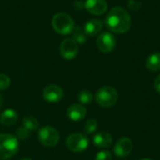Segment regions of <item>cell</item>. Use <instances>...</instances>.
Wrapping results in <instances>:
<instances>
[{"mask_svg":"<svg viewBox=\"0 0 160 160\" xmlns=\"http://www.w3.org/2000/svg\"><path fill=\"white\" fill-rule=\"evenodd\" d=\"M102 26H103V23L100 20L92 19L85 22L84 27H83V32H84L85 36L95 37L101 31Z\"/></svg>","mask_w":160,"mask_h":160,"instance_id":"5bb4252c","label":"cell"},{"mask_svg":"<svg viewBox=\"0 0 160 160\" xmlns=\"http://www.w3.org/2000/svg\"><path fill=\"white\" fill-rule=\"evenodd\" d=\"M19 150V142L11 134H0V160L11 158Z\"/></svg>","mask_w":160,"mask_h":160,"instance_id":"7a4b0ae2","label":"cell"},{"mask_svg":"<svg viewBox=\"0 0 160 160\" xmlns=\"http://www.w3.org/2000/svg\"><path fill=\"white\" fill-rule=\"evenodd\" d=\"M21 160H33L32 158H22Z\"/></svg>","mask_w":160,"mask_h":160,"instance_id":"484cf974","label":"cell"},{"mask_svg":"<svg viewBox=\"0 0 160 160\" xmlns=\"http://www.w3.org/2000/svg\"><path fill=\"white\" fill-rule=\"evenodd\" d=\"M22 127L27 128L30 131L37 130L39 127L38 119L32 115H25L22 119Z\"/></svg>","mask_w":160,"mask_h":160,"instance_id":"e0dca14e","label":"cell"},{"mask_svg":"<svg viewBox=\"0 0 160 160\" xmlns=\"http://www.w3.org/2000/svg\"><path fill=\"white\" fill-rule=\"evenodd\" d=\"M86 109L82 104H73L67 111V116L71 121H81L86 116Z\"/></svg>","mask_w":160,"mask_h":160,"instance_id":"4fadbf2b","label":"cell"},{"mask_svg":"<svg viewBox=\"0 0 160 160\" xmlns=\"http://www.w3.org/2000/svg\"><path fill=\"white\" fill-rule=\"evenodd\" d=\"M95 160H112V157L109 151H100L97 154Z\"/></svg>","mask_w":160,"mask_h":160,"instance_id":"603a6c76","label":"cell"},{"mask_svg":"<svg viewBox=\"0 0 160 160\" xmlns=\"http://www.w3.org/2000/svg\"><path fill=\"white\" fill-rule=\"evenodd\" d=\"M64 96L63 89L57 84H50L47 85L42 92L43 98L50 103H56L62 99Z\"/></svg>","mask_w":160,"mask_h":160,"instance_id":"9c48e42d","label":"cell"},{"mask_svg":"<svg viewBox=\"0 0 160 160\" xmlns=\"http://www.w3.org/2000/svg\"><path fill=\"white\" fill-rule=\"evenodd\" d=\"M155 89L160 95V75H158L155 80Z\"/></svg>","mask_w":160,"mask_h":160,"instance_id":"cb8c5ba5","label":"cell"},{"mask_svg":"<svg viewBox=\"0 0 160 160\" xmlns=\"http://www.w3.org/2000/svg\"><path fill=\"white\" fill-rule=\"evenodd\" d=\"M2 103H3V98H2V96H1V94H0V108H1V106H2Z\"/></svg>","mask_w":160,"mask_h":160,"instance_id":"d4e9b609","label":"cell"},{"mask_svg":"<svg viewBox=\"0 0 160 160\" xmlns=\"http://www.w3.org/2000/svg\"><path fill=\"white\" fill-rule=\"evenodd\" d=\"M132 149H133L132 141L128 137H123L116 142L113 147V153L118 158H124L128 156L132 152Z\"/></svg>","mask_w":160,"mask_h":160,"instance_id":"30bf717a","label":"cell"},{"mask_svg":"<svg viewBox=\"0 0 160 160\" xmlns=\"http://www.w3.org/2000/svg\"><path fill=\"white\" fill-rule=\"evenodd\" d=\"M112 136L106 131H99L93 138V143L98 148H108L112 144Z\"/></svg>","mask_w":160,"mask_h":160,"instance_id":"7c38bea8","label":"cell"},{"mask_svg":"<svg viewBox=\"0 0 160 160\" xmlns=\"http://www.w3.org/2000/svg\"><path fill=\"white\" fill-rule=\"evenodd\" d=\"M105 24L111 32L115 34H124L130 29L131 18L126 8L116 6L113 7L107 14Z\"/></svg>","mask_w":160,"mask_h":160,"instance_id":"6da1fadb","label":"cell"},{"mask_svg":"<svg viewBox=\"0 0 160 160\" xmlns=\"http://www.w3.org/2000/svg\"><path fill=\"white\" fill-rule=\"evenodd\" d=\"M30 132L31 131L28 130L27 128H25L24 127H21V128H19L17 129L16 135H17V138H19L20 140L25 141V140H27L30 137V135H31Z\"/></svg>","mask_w":160,"mask_h":160,"instance_id":"ffe728a7","label":"cell"},{"mask_svg":"<svg viewBox=\"0 0 160 160\" xmlns=\"http://www.w3.org/2000/svg\"><path fill=\"white\" fill-rule=\"evenodd\" d=\"M145 66L150 71H158L160 69V52L150 54L145 61Z\"/></svg>","mask_w":160,"mask_h":160,"instance_id":"2e32d148","label":"cell"},{"mask_svg":"<svg viewBox=\"0 0 160 160\" xmlns=\"http://www.w3.org/2000/svg\"><path fill=\"white\" fill-rule=\"evenodd\" d=\"M84 8L89 13L99 16L107 11L108 4L105 0H86Z\"/></svg>","mask_w":160,"mask_h":160,"instance_id":"8fae6325","label":"cell"},{"mask_svg":"<svg viewBox=\"0 0 160 160\" xmlns=\"http://www.w3.org/2000/svg\"><path fill=\"white\" fill-rule=\"evenodd\" d=\"M10 85V79L6 74L0 73V90H6Z\"/></svg>","mask_w":160,"mask_h":160,"instance_id":"44dd1931","label":"cell"},{"mask_svg":"<svg viewBox=\"0 0 160 160\" xmlns=\"http://www.w3.org/2000/svg\"><path fill=\"white\" fill-rule=\"evenodd\" d=\"M141 160H152V159H150V158H142V159H141Z\"/></svg>","mask_w":160,"mask_h":160,"instance_id":"4316f807","label":"cell"},{"mask_svg":"<svg viewBox=\"0 0 160 160\" xmlns=\"http://www.w3.org/2000/svg\"><path fill=\"white\" fill-rule=\"evenodd\" d=\"M52 25L55 32L60 35H68L74 30V21L67 13H56L52 20Z\"/></svg>","mask_w":160,"mask_h":160,"instance_id":"277c9868","label":"cell"},{"mask_svg":"<svg viewBox=\"0 0 160 160\" xmlns=\"http://www.w3.org/2000/svg\"><path fill=\"white\" fill-rule=\"evenodd\" d=\"M97 46L98 50L104 53L112 52L116 47V38L113 34L110 32H103L97 39Z\"/></svg>","mask_w":160,"mask_h":160,"instance_id":"52a82bcc","label":"cell"},{"mask_svg":"<svg viewBox=\"0 0 160 160\" xmlns=\"http://www.w3.org/2000/svg\"><path fill=\"white\" fill-rule=\"evenodd\" d=\"M77 98H78V100L81 104H90L93 100V95L88 90L81 91L78 94Z\"/></svg>","mask_w":160,"mask_h":160,"instance_id":"ac0fdd59","label":"cell"},{"mask_svg":"<svg viewBox=\"0 0 160 160\" xmlns=\"http://www.w3.org/2000/svg\"><path fill=\"white\" fill-rule=\"evenodd\" d=\"M98 121L95 120V119H90L88 120L85 124H84V127H83V129H84V132L87 133V134H92L94 132L97 131L98 129Z\"/></svg>","mask_w":160,"mask_h":160,"instance_id":"d6986e66","label":"cell"},{"mask_svg":"<svg viewBox=\"0 0 160 160\" xmlns=\"http://www.w3.org/2000/svg\"><path fill=\"white\" fill-rule=\"evenodd\" d=\"M18 120V114L14 110H5L0 115V124L4 126H13Z\"/></svg>","mask_w":160,"mask_h":160,"instance_id":"9a60e30c","label":"cell"},{"mask_svg":"<svg viewBox=\"0 0 160 160\" xmlns=\"http://www.w3.org/2000/svg\"><path fill=\"white\" fill-rule=\"evenodd\" d=\"M74 30H75V34H74V40L77 42V43H80V44H82V43H84L85 42V37H84V35L85 34H82V32L81 31V28H74Z\"/></svg>","mask_w":160,"mask_h":160,"instance_id":"7402d4cb","label":"cell"},{"mask_svg":"<svg viewBox=\"0 0 160 160\" xmlns=\"http://www.w3.org/2000/svg\"><path fill=\"white\" fill-rule=\"evenodd\" d=\"M38 141L45 147H54L60 141V134L58 130L51 126L41 128L38 133Z\"/></svg>","mask_w":160,"mask_h":160,"instance_id":"5b68a950","label":"cell"},{"mask_svg":"<svg viewBox=\"0 0 160 160\" xmlns=\"http://www.w3.org/2000/svg\"><path fill=\"white\" fill-rule=\"evenodd\" d=\"M95 99L97 103L103 108L112 107L116 104L118 100L117 90L112 86H103L97 91L95 95Z\"/></svg>","mask_w":160,"mask_h":160,"instance_id":"3957f363","label":"cell"},{"mask_svg":"<svg viewBox=\"0 0 160 160\" xmlns=\"http://www.w3.org/2000/svg\"><path fill=\"white\" fill-rule=\"evenodd\" d=\"M89 140L82 133H72L66 140V145L68 150L74 153H82L88 147Z\"/></svg>","mask_w":160,"mask_h":160,"instance_id":"8992f818","label":"cell"},{"mask_svg":"<svg viewBox=\"0 0 160 160\" xmlns=\"http://www.w3.org/2000/svg\"><path fill=\"white\" fill-rule=\"evenodd\" d=\"M60 54L66 60H72L74 59L79 52L78 43L73 38H66L62 41L60 48Z\"/></svg>","mask_w":160,"mask_h":160,"instance_id":"ba28073f","label":"cell"}]
</instances>
